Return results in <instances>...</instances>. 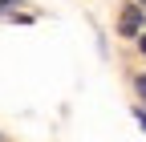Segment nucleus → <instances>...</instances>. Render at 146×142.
<instances>
[{"label": "nucleus", "instance_id": "obj_4", "mask_svg": "<svg viewBox=\"0 0 146 142\" xmlns=\"http://www.w3.org/2000/svg\"><path fill=\"white\" fill-rule=\"evenodd\" d=\"M138 4H142V8H146V0H138Z\"/></svg>", "mask_w": 146, "mask_h": 142}, {"label": "nucleus", "instance_id": "obj_1", "mask_svg": "<svg viewBox=\"0 0 146 142\" xmlns=\"http://www.w3.org/2000/svg\"><path fill=\"white\" fill-rule=\"evenodd\" d=\"M118 29L126 33V37H134V33L142 29V8H126V12H122V21H118Z\"/></svg>", "mask_w": 146, "mask_h": 142}, {"label": "nucleus", "instance_id": "obj_3", "mask_svg": "<svg viewBox=\"0 0 146 142\" xmlns=\"http://www.w3.org/2000/svg\"><path fill=\"white\" fill-rule=\"evenodd\" d=\"M138 49H142V53H146V33H142V41H138Z\"/></svg>", "mask_w": 146, "mask_h": 142}, {"label": "nucleus", "instance_id": "obj_2", "mask_svg": "<svg viewBox=\"0 0 146 142\" xmlns=\"http://www.w3.org/2000/svg\"><path fill=\"white\" fill-rule=\"evenodd\" d=\"M138 94H142V98H146V77H138Z\"/></svg>", "mask_w": 146, "mask_h": 142}]
</instances>
